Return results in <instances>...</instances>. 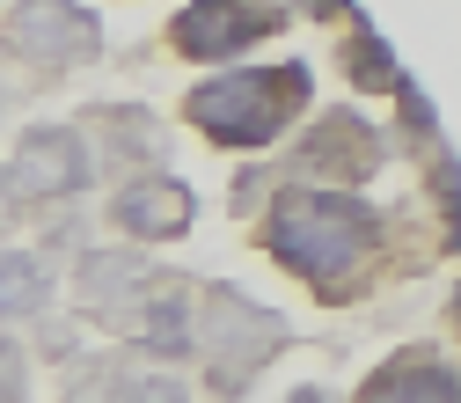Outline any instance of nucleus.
Listing matches in <instances>:
<instances>
[{"mask_svg": "<svg viewBox=\"0 0 461 403\" xmlns=\"http://www.w3.org/2000/svg\"><path fill=\"white\" fill-rule=\"evenodd\" d=\"M366 243V213L352 198H285L271 220V250L294 271H344Z\"/></svg>", "mask_w": 461, "mask_h": 403, "instance_id": "nucleus-2", "label": "nucleus"}, {"mask_svg": "<svg viewBox=\"0 0 461 403\" xmlns=\"http://www.w3.org/2000/svg\"><path fill=\"white\" fill-rule=\"evenodd\" d=\"M366 403H461V389H454L447 374H395V381H381Z\"/></svg>", "mask_w": 461, "mask_h": 403, "instance_id": "nucleus-7", "label": "nucleus"}, {"mask_svg": "<svg viewBox=\"0 0 461 403\" xmlns=\"http://www.w3.org/2000/svg\"><path fill=\"white\" fill-rule=\"evenodd\" d=\"M44 301V279H37V264H23V257H0V316H23V308H37Z\"/></svg>", "mask_w": 461, "mask_h": 403, "instance_id": "nucleus-8", "label": "nucleus"}, {"mask_svg": "<svg viewBox=\"0 0 461 403\" xmlns=\"http://www.w3.org/2000/svg\"><path fill=\"white\" fill-rule=\"evenodd\" d=\"M301 88H308V74H301V67L227 74V81H212V88H198V96H191V118H198L205 133H220V140L249 147V140H271V133H278V118L301 103Z\"/></svg>", "mask_w": 461, "mask_h": 403, "instance_id": "nucleus-1", "label": "nucleus"}, {"mask_svg": "<svg viewBox=\"0 0 461 403\" xmlns=\"http://www.w3.org/2000/svg\"><path fill=\"white\" fill-rule=\"evenodd\" d=\"M301 403H315V396H301Z\"/></svg>", "mask_w": 461, "mask_h": 403, "instance_id": "nucleus-10", "label": "nucleus"}, {"mask_svg": "<svg viewBox=\"0 0 461 403\" xmlns=\"http://www.w3.org/2000/svg\"><path fill=\"white\" fill-rule=\"evenodd\" d=\"M88 177V161H81V140L74 133H37L30 147H23V161H15V191H30V198H44V191H74Z\"/></svg>", "mask_w": 461, "mask_h": 403, "instance_id": "nucleus-5", "label": "nucleus"}, {"mask_svg": "<svg viewBox=\"0 0 461 403\" xmlns=\"http://www.w3.org/2000/svg\"><path fill=\"white\" fill-rule=\"evenodd\" d=\"M257 30H271V0H198V8L176 23V37L191 51H235Z\"/></svg>", "mask_w": 461, "mask_h": 403, "instance_id": "nucleus-4", "label": "nucleus"}, {"mask_svg": "<svg viewBox=\"0 0 461 403\" xmlns=\"http://www.w3.org/2000/svg\"><path fill=\"white\" fill-rule=\"evenodd\" d=\"M88 37L95 30L74 0H23L15 8V44L30 60H74V51H88Z\"/></svg>", "mask_w": 461, "mask_h": 403, "instance_id": "nucleus-3", "label": "nucleus"}, {"mask_svg": "<svg viewBox=\"0 0 461 403\" xmlns=\"http://www.w3.org/2000/svg\"><path fill=\"white\" fill-rule=\"evenodd\" d=\"M191 213L184 184H147V191H125V227H140V235H176Z\"/></svg>", "mask_w": 461, "mask_h": 403, "instance_id": "nucleus-6", "label": "nucleus"}, {"mask_svg": "<svg viewBox=\"0 0 461 403\" xmlns=\"http://www.w3.org/2000/svg\"><path fill=\"white\" fill-rule=\"evenodd\" d=\"M8 389H23V360L0 344V403H8Z\"/></svg>", "mask_w": 461, "mask_h": 403, "instance_id": "nucleus-9", "label": "nucleus"}]
</instances>
